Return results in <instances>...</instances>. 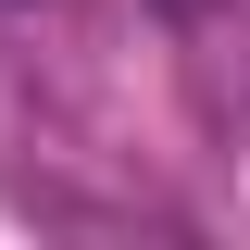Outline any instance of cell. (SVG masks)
I'll return each instance as SVG.
<instances>
[{"instance_id": "cell-1", "label": "cell", "mask_w": 250, "mask_h": 250, "mask_svg": "<svg viewBox=\"0 0 250 250\" xmlns=\"http://www.w3.org/2000/svg\"><path fill=\"white\" fill-rule=\"evenodd\" d=\"M163 13H213V0H163Z\"/></svg>"}]
</instances>
